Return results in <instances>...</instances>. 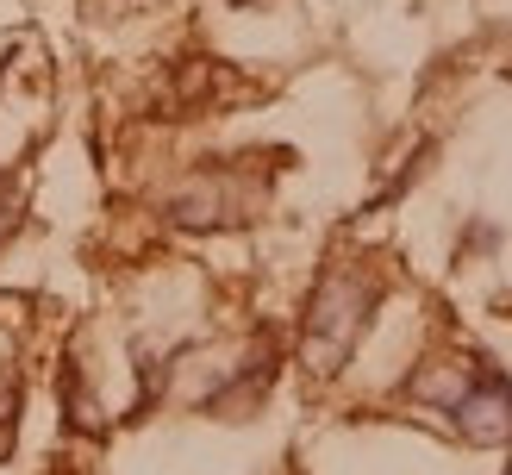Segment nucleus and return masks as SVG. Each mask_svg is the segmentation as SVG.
<instances>
[{
	"instance_id": "1",
	"label": "nucleus",
	"mask_w": 512,
	"mask_h": 475,
	"mask_svg": "<svg viewBox=\"0 0 512 475\" xmlns=\"http://www.w3.org/2000/svg\"><path fill=\"white\" fill-rule=\"evenodd\" d=\"M369 313H375V288L369 282H356V275H325L313 307H306V363L319 375H331L356 350Z\"/></svg>"
},
{
	"instance_id": "2",
	"label": "nucleus",
	"mask_w": 512,
	"mask_h": 475,
	"mask_svg": "<svg viewBox=\"0 0 512 475\" xmlns=\"http://www.w3.org/2000/svg\"><path fill=\"white\" fill-rule=\"evenodd\" d=\"M444 413L456 419V432H463L469 444H500V438H512V388H506V375L481 369L475 382L444 388Z\"/></svg>"
},
{
	"instance_id": "3",
	"label": "nucleus",
	"mask_w": 512,
	"mask_h": 475,
	"mask_svg": "<svg viewBox=\"0 0 512 475\" xmlns=\"http://www.w3.org/2000/svg\"><path fill=\"white\" fill-rule=\"evenodd\" d=\"M13 425H19V388H0V463L13 450Z\"/></svg>"
},
{
	"instance_id": "4",
	"label": "nucleus",
	"mask_w": 512,
	"mask_h": 475,
	"mask_svg": "<svg viewBox=\"0 0 512 475\" xmlns=\"http://www.w3.org/2000/svg\"><path fill=\"white\" fill-rule=\"evenodd\" d=\"M506 475H512V469H506Z\"/></svg>"
}]
</instances>
